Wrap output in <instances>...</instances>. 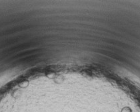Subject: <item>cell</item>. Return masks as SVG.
Masks as SVG:
<instances>
[{"label": "cell", "mask_w": 140, "mask_h": 112, "mask_svg": "<svg viewBox=\"0 0 140 112\" xmlns=\"http://www.w3.org/2000/svg\"><path fill=\"white\" fill-rule=\"evenodd\" d=\"M121 112H132V110L129 107H125L122 109Z\"/></svg>", "instance_id": "6da1fadb"}]
</instances>
